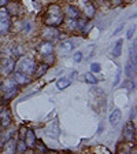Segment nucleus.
<instances>
[{
	"mask_svg": "<svg viewBox=\"0 0 137 154\" xmlns=\"http://www.w3.org/2000/svg\"><path fill=\"white\" fill-rule=\"evenodd\" d=\"M96 14V10H95V6L92 3H86L85 4V15L88 18H93Z\"/></svg>",
	"mask_w": 137,
	"mask_h": 154,
	"instance_id": "nucleus-18",
	"label": "nucleus"
},
{
	"mask_svg": "<svg viewBox=\"0 0 137 154\" xmlns=\"http://www.w3.org/2000/svg\"><path fill=\"white\" fill-rule=\"evenodd\" d=\"M134 65H136V62H128V67H126V74H128V77L132 76V72L134 70Z\"/></svg>",
	"mask_w": 137,
	"mask_h": 154,
	"instance_id": "nucleus-22",
	"label": "nucleus"
},
{
	"mask_svg": "<svg viewBox=\"0 0 137 154\" xmlns=\"http://www.w3.org/2000/svg\"><path fill=\"white\" fill-rule=\"evenodd\" d=\"M119 154H128V153H124V151H122V153H119Z\"/></svg>",
	"mask_w": 137,
	"mask_h": 154,
	"instance_id": "nucleus-36",
	"label": "nucleus"
},
{
	"mask_svg": "<svg viewBox=\"0 0 137 154\" xmlns=\"http://www.w3.org/2000/svg\"><path fill=\"white\" fill-rule=\"evenodd\" d=\"M133 32H134V29H129V30H128V35H126V37H128V38H132V36H133Z\"/></svg>",
	"mask_w": 137,
	"mask_h": 154,
	"instance_id": "nucleus-31",
	"label": "nucleus"
},
{
	"mask_svg": "<svg viewBox=\"0 0 137 154\" xmlns=\"http://www.w3.org/2000/svg\"><path fill=\"white\" fill-rule=\"evenodd\" d=\"M11 26V18L7 10H0V35H6Z\"/></svg>",
	"mask_w": 137,
	"mask_h": 154,
	"instance_id": "nucleus-3",
	"label": "nucleus"
},
{
	"mask_svg": "<svg viewBox=\"0 0 137 154\" xmlns=\"http://www.w3.org/2000/svg\"><path fill=\"white\" fill-rule=\"evenodd\" d=\"M7 3H8V0H0V7L7 6Z\"/></svg>",
	"mask_w": 137,
	"mask_h": 154,
	"instance_id": "nucleus-32",
	"label": "nucleus"
},
{
	"mask_svg": "<svg viewBox=\"0 0 137 154\" xmlns=\"http://www.w3.org/2000/svg\"><path fill=\"white\" fill-rule=\"evenodd\" d=\"M71 84V81L69 80V79H66V77H63V79H59V80L56 81V87L59 88V90H64V88H67V87Z\"/></svg>",
	"mask_w": 137,
	"mask_h": 154,
	"instance_id": "nucleus-19",
	"label": "nucleus"
},
{
	"mask_svg": "<svg viewBox=\"0 0 137 154\" xmlns=\"http://www.w3.org/2000/svg\"><path fill=\"white\" fill-rule=\"evenodd\" d=\"M26 132H28V128H26V127H21V129H19V138L22 139V140L25 139Z\"/></svg>",
	"mask_w": 137,
	"mask_h": 154,
	"instance_id": "nucleus-27",
	"label": "nucleus"
},
{
	"mask_svg": "<svg viewBox=\"0 0 137 154\" xmlns=\"http://www.w3.org/2000/svg\"><path fill=\"white\" fill-rule=\"evenodd\" d=\"M10 124H11V116H10V112L7 109H3L0 112V125H1L3 128H7Z\"/></svg>",
	"mask_w": 137,
	"mask_h": 154,
	"instance_id": "nucleus-8",
	"label": "nucleus"
},
{
	"mask_svg": "<svg viewBox=\"0 0 137 154\" xmlns=\"http://www.w3.org/2000/svg\"><path fill=\"white\" fill-rule=\"evenodd\" d=\"M47 69H48V65H45V63H41V65H36V69H34V72H33V79H38V77H41L43 74L47 72Z\"/></svg>",
	"mask_w": 137,
	"mask_h": 154,
	"instance_id": "nucleus-13",
	"label": "nucleus"
},
{
	"mask_svg": "<svg viewBox=\"0 0 137 154\" xmlns=\"http://www.w3.org/2000/svg\"><path fill=\"white\" fill-rule=\"evenodd\" d=\"M121 117H122V114H121V110H114V112L110 114V124L111 125H117L119 121H121Z\"/></svg>",
	"mask_w": 137,
	"mask_h": 154,
	"instance_id": "nucleus-15",
	"label": "nucleus"
},
{
	"mask_svg": "<svg viewBox=\"0 0 137 154\" xmlns=\"http://www.w3.org/2000/svg\"><path fill=\"white\" fill-rule=\"evenodd\" d=\"M23 154H33V151H32V150H26Z\"/></svg>",
	"mask_w": 137,
	"mask_h": 154,
	"instance_id": "nucleus-34",
	"label": "nucleus"
},
{
	"mask_svg": "<svg viewBox=\"0 0 137 154\" xmlns=\"http://www.w3.org/2000/svg\"><path fill=\"white\" fill-rule=\"evenodd\" d=\"M14 69H15V62L13 59H10V58L0 59V73L10 74L14 72Z\"/></svg>",
	"mask_w": 137,
	"mask_h": 154,
	"instance_id": "nucleus-4",
	"label": "nucleus"
},
{
	"mask_svg": "<svg viewBox=\"0 0 137 154\" xmlns=\"http://www.w3.org/2000/svg\"><path fill=\"white\" fill-rule=\"evenodd\" d=\"M100 70H102V66H100L99 63H92L91 65V72H92V73H99Z\"/></svg>",
	"mask_w": 137,
	"mask_h": 154,
	"instance_id": "nucleus-25",
	"label": "nucleus"
},
{
	"mask_svg": "<svg viewBox=\"0 0 137 154\" xmlns=\"http://www.w3.org/2000/svg\"><path fill=\"white\" fill-rule=\"evenodd\" d=\"M119 77H121V69H118V70H117V74H115V81H114V85H117V84L119 83Z\"/></svg>",
	"mask_w": 137,
	"mask_h": 154,
	"instance_id": "nucleus-30",
	"label": "nucleus"
},
{
	"mask_svg": "<svg viewBox=\"0 0 137 154\" xmlns=\"http://www.w3.org/2000/svg\"><path fill=\"white\" fill-rule=\"evenodd\" d=\"M124 138L128 142H133L134 138H136V127H134L133 122H128L125 125L124 129Z\"/></svg>",
	"mask_w": 137,
	"mask_h": 154,
	"instance_id": "nucleus-6",
	"label": "nucleus"
},
{
	"mask_svg": "<svg viewBox=\"0 0 137 154\" xmlns=\"http://www.w3.org/2000/svg\"><path fill=\"white\" fill-rule=\"evenodd\" d=\"M81 59H82V52H81V51H77L76 54H74V62H80Z\"/></svg>",
	"mask_w": 137,
	"mask_h": 154,
	"instance_id": "nucleus-29",
	"label": "nucleus"
},
{
	"mask_svg": "<svg viewBox=\"0 0 137 154\" xmlns=\"http://www.w3.org/2000/svg\"><path fill=\"white\" fill-rule=\"evenodd\" d=\"M122 44H124L122 38L117 40V43H115L114 48H112V51H111V55H112L114 58H118L119 55H121V52H122Z\"/></svg>",
	"mask_w": 137,
	"mask_h": 154,
	"instance_id": "nucleus-16",
	"label": "nucleus"
},
{
	"mask_svg": "<svg viewBox=\"0 0 137 154\" xmlns=\"http://www.w3.org/2000/svg\"><path fill=\"white\" fill-rule=\"evenodd\" d=\"M1 154H16V142L14 139H7L3 146Z\"/></svg>",
	"mask_w": 137,
	"mask_h": 154,
	"instance_id": "nucleus-7",
	"label": "nucleus"
},
{
	"mask_svg": "<svg viewBox=\"0 0 137 154\" xmlns=\"http://www.w3.org/2000/svg\"><path fill=\"white\" fill-rule=\"evenodd\" d=\"M86 25V21L85 19H78V21H76V26L77 29H84Z\"/></svg>",
	"mask_w": 137,
	"mask_h": 154,
	"instance_id": "nucleus-26",
	"label": "nucleus"
},
{
	"mask_svg": "<svg viewBox=\"0 0 137 154\" xmlns=\"http://www.w3.org/2000/svg\"><path fill=\"white\" fill-rule=\"evenodd\" d=\"M15 66L18 67V72H22L25 74H33V72L36 69V62L33 61L32 58L22 57Z\"/></svg>",
	"mask_w": 137,
	"mask_h": 154,
	"instance_id": "nucleus-2",
	"label": "nucleus"
},
{
	"mask_svg": "<svg viewBox=\"0 0 137 154\" xmlns=\"http://www.w3.org/2000/svg\"><path fill=\"white\" fill-rule=\"evenodd\" d=\"M44 22L47 26H54V28L62 25L63 23V14H62L61 7L56 6V4H52V6L48 7Z\"/></svg>",
	"mask_w": 137,
	"mask_h": 154,
	"instance_id": "nucleus-1",
	"label": "nucleus"
},
{
	"mask_svg": "<svg viewBox=\"0 0 137 154\" xmlns=\"http://www.w3.org/2000/svg\"><path fill=\"white\" fill-rule=\"evenodd\" d=\"M1 144H3V143H1V139H0V147H1Z\"/></svg>",
	"mask_w": 137,
	"mask_h": 154,
	"instance_id": "nucleus-35",
	"label": "nucleus"
},
{
	"mask_svg": "<svg viewBox=\"0 0 137 154\" xmlns=\"http://www.w3.org/2000/svg\"><path fill=\"white\" fill-rule=\"evenodd\" d=\"M26 150H28V146H26L25 140H22V139H21V140L16 143V153H18V154H23Z\"/></svg>",
	"mask_w": 137,
	"mask_h": 154,
	"instance_id": "nucleus-20",
	"label": "nucleus"
},
{
	"mask_svg": "<svg viewBox=\"0 0 137 154\" xmlns=\"http://www.w3.org/2000/svg\"><path fill=\"white\" fill-rule=\"evenodd\" d=\"M64 14H66L69 18L74 19V18H78V15H80V11H78V8H77L76 6H71V4H69V6L64 7Z\"/></svg>",
	"mask_w": 137,
	"mask_h": 154,
	"instance_id": "nucleus-11",
	"label": "nucleus"
},
{
	"mask_svg": "<svg viewBox=\"0 0 137 154\" xmlns=\"http://www.w3.org/2000/svg\"><path fill=\"white\" fill-rule=\"evenodd\" d=\"M73 50V43L71 42H63L61 45H59V52L61 54H64V52H69Z\"/></svg>",
	"mask_w": 137,
	"mask_h": 154,
	"instance_id": "nucleus-17",
	"label": "nucleus"
},
{
	"mask_svg": "<svg viewBox=\"0 0 137 154\" xmlns=\"http://www.w3.org/2000/svg\"><path fill=\"white\" fill-rule=\"evenodd\" d=\"M22 52H23V48L21 47V45H16V47L14 48V54H15L16 57H21V55H22Z\"/></svg>",
	"mask_w": 137,
	"mask_h": 154,
	"instance_id": "nucleus-28",
	"label": "nucleus"
},
{
	"mask_svg": "<svg viewBox=\"0 0 137 154\" xmlns=\"http://www.w3.org/2000/svg\"><path fill=\"white\" fill-rule=\"evenodd\" d=\"M66 26H67V29H70V30H77L76 21L71 18H70V21H66Z\"/></svg>",
	"mask_w": 137,
	"mask_h": 154,
	"instance_id": "nucleus-23",
	"label": "nucleus"
},
{
	"mask_svg": "<svg viewBox=\"0 0 137 154\" xmlns=\"http://www.w3.org/2000/svg\"><path fill=\"white\" fill-rule=\"evenodd\" d=\"M13 80L15 81L16 84H28L29 81H30V77H29V74H25V73H22V72H15Z\"/></svg>",
	"mask_w": 137,
	"mask_h": 154,
	"instance_id": "nucleus-9",
	"label": "nucleus"
},
{
	"mask_svg": "<svg viewBox=\"0 0 137 154\" xmlns=\"http://www.w3.org/2000/svg\"><path fill=\"white\" fill-rule=\"evenodd\" d=\"M41 36L44 40H48V42H51V40H55V38L59 36V30L54 26H47V28L43 29L41 32Z\"/></svg>",
	"mask_w": 137,
	"mask_h": 154,
	"instance_id": "nucleus-5",
	"label": "nucleus"
},
{
	"mask_svg": "<svg viewBox=\"0 0 137 154\" xmlns=\"http://www.w3.org/2000/svg\"><path fill=\"white\" fill-rule=\"evenodd\" d=\"M1 90H3L4 92L16 90V83L14 80H11V79H6V80H3V83H1Z\"/></svg>",
	"mask_w": 137,
	"mask_h": 154,
	"instance_id": "nucleus-12",
	"label": "nucleus"
},
{
	"mask_svg": "<svg viewBox=\"0 0 137 154\" xmlns=\"http://www.w3.org/2000/svg\"><path fill=\"white\" fill-rule=\"evenodd\" d=\"M25 143H26V146H28V149H33L36 146V135H34V132L33 131H29L28 129V132H26V136H25Z\"/></svg>",
	"mask_w": 137,
	"mask_h": 154,
	"instance_id": "nucleus-10",
	"label": "nucleus"
},
{
	"mask_svg": "<svg viewBox=\"0 0 137 154\" xmlns=\"http://www.w3.org/2000/svg\"><path fill=\"white\" fill-rule=\"evenodd\" d=\"M16 92H18V90H13V91H8V92H6V95H4V99L8 100V99H11V98H14V96L16 95Z\"/></svg>",
	"mask_w": 137,
	"mask_h": 154,
	"instance_id": "nucleus-24",
	"label": "nucleus"
},
{
	"mask_svg": "<svg viewBox=\"0 0 137 154\" xmlns=\"http://www.w3.org/2000/svg\"><path fill=\"white\" fill-rule=\"evenodd\" d=\"M52 51H54V45H52L49 42L43 43L41 47H40V52H41L43 55H45V57H47V55H51Z\"/></svg>",
	"mask_w": 137,
	"mask_h": 154,
	"instance_id": "nucleus-14",
	"label": "nucleus"
},
{
	"mask_svg": "<svg viewBox=\"0 0 137 154\" xmlns=\"http://www.w3.org/2000/svg\"><path fill=\"white\" fill-rule=\"evenodd\" d=\"M112 3H114V4H119V3H121V0H112Z\"/></svg>",
	"mask_w": 137,
	"mask_h": 154,
	"instance_id": "nucleus-33",
	"label": "nucleus"
},
{
	"mask_svg": "<svg viewBox=\"0 0 137 154\" xmlns=\"http://www.w3.org/2000/svg\"><path fill=\"white\" fill-rule=\"evenodd\" d=\"M85 80L88 81V83H91V84H96V83H97V79L95 77V74H93L92 72L85 74Z\"/></svg>",
	"mask_w": 137,
	"mask_h": 154,
	"instance_id": "nucleus-21",
	"label": "nucleus"
}]
</instances>
